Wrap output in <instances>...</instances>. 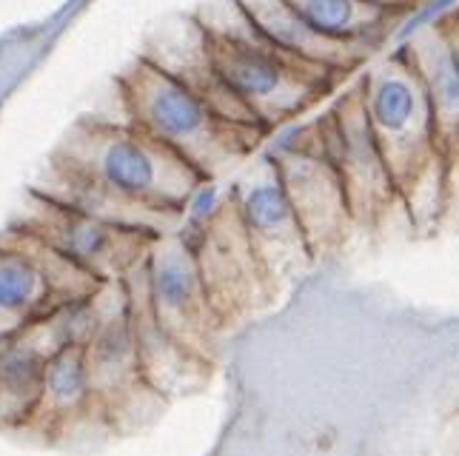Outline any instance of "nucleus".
Masks as SVG:
<instances>
[{"instance_id": "1", "label": "nucleus", "mask_w": 459, "mask_h": 456, "mask_svg": "<svg viewBox=\"0 0 459 456\" xmlns=\"http://www.w3.org/2000/svg\"><path fill=\"white\" fill-rule=\"evenodd\" d=\"M192 14L205 31L217 77L265 134L297 123L340 83L274 52L237 0H203Z\"/></svg>"}, {"instance_id": "2", "label": "nucleus", "mask_w": 459, "mask_h": 456, "mask_svg": "<svg viewBox=\"0 0 459 456\" xmlns=\"http://www.w3.org/2000/svg\"><path fill=\"white\" fill-rule=\"evenodd\" d=\"M115 89L123 120L180 154L209 183L246 163L268 137L257 125L223 120L195 91L140 55L115 77Z\"/></svg>"}, {"instance_id": "3", "label": "nucleus", "mask_w": 459, "mask_h": 456, "mask_svg": "<svg viewBox=\"0 0 459 456\" xmlns=\"http://www.w3.org/2000/svg\"><path fill=\"white\" fill-rule=\"evenodd\" d=\"M49 157L137 206L171 217H186L195 194L209 183L129 120L77 117Z\"/></svg>"}, {"instance_id": "4", "label": "nucleus", "mask_w": 459, "mask_h": 456, "mask_svg": "<svg viewBox=\"0 0 459 456\" xmlns=\"http://www.w3.org/2000/svg\"><path fill=\"white\" fill-rule=\"evenodd\" d=\"M183 237L195 254L205 297L223 334L257 317L280 297L248 240L231 188L217 192L214 183L200 188L186 211Z\"/></svg>"}, {"instance_id": "5", "label": "nucleus", "mask_w": 459, "mask_h": 456, "mask_svg": "<svg viewBox=\"0 0 459 456\" xmlns=\"http://www.w3.org/2000/svg\"><path fill=\"white\" fill-rule=\"evenodd\" d=\"M263 157L277 168L314 262L340 254L357 226L337 168L320 151L314 120L289 123L272 132L265 137Z\"/></svg>"}, {"instance_id": "6", "label": "nucleus", "mask_w": 459, "mask_h": 456, "mask_svg": "<svg viewBox=\"0 0 459 456\" xmlns=\"http://www.w3.org/2000/svg\"><path fill=\"white\" fill-rule=\"evenodd\" d=\"M362 106L383 149L394 183L400 188L417 171L442 154L434 108L405 49H391L359 77Z\"/></svg>"}, {"instance_id": "7", "label": "nucleus", "mask_w": 459, "mask_h": 456, "mask_svg": "<svg viewBox=\"0 0 459 456\" xmlns=\"http://www.w3.org/2000/svg\"><path fill=\"white\" fill-rule=\"evenodd\" d=\"M6 226L35 234L38 240L52 245L57 254L81 265L100 282H120L137 262L149 257L152 245L160 240V234L123 228L66 209L31 188L23 192Z\"/></svg>"}, {"instance_id": "8", "label": "nucleus", "mask_w": 459, "mask_h": 456, "mask_svg": "<svg viewBox=\"0 0 459 456\" xmlns=\"http://www.w3.org/2000/svg\"><path fill=\"white\" fill-rule=\"evenodd\" d=\"M320 151L337 168L357 228H374L391 209L400 206V192L377 134L362 106L359 83L345 89L328 112L314 120Z\"/></svg>"}, {"instance_id": "9", "label": "nucleus", "mask_w": 459, "mask_h": 456, "mask_svg": "<svg viewBox=\"0 0 459 456\" xmlns=\"http://www.w3.org/2000/svg\"><path fill=\"white\" fill-rule=\"evenodd\" d=\"M12 436L63 453L94 451L117 439L91 391L83 348H69L46 363L40 397Z\"/></svg>"}, {"instance_id": "10", "label": "nucleus", "mask_w": 459, "mask_h": 456, "mask_svg": "<svg viewBox=\"0 0 459 456\" xmlns=\"http://www.w3.org/2000/svg\"><path fill=\"white\" fill-rule=\"evenodd\" d=\"M146 286L157 323L188 354H195L209 366H217L223 328H220L209 297H205V286L192 248L183 237V228L163 234L152 245L146 257Z\"/></svg>"}, {"instance_id": "11", "label": "nucleus", "mask_w": 459, "mask_h": 456, "mask_svg": "<svg viewBox=\"0 0 459 456\" xmlns=\"http://www.w3.org/2000/svg\"><path fill=\"white\" fill-rule=\"evenodd\" d=\"M83 357L91 391L117 439L146 434L163 419L171 402L149 383L140 366L126 311L103 323L83 348Z\"/></svg>"}, {"instance_id": "12", "label": "nucleus", "mask_w": 459, "mask_h": 456, "mask_svg": "<svg viewBox=\"0 0 459 456\" xmlns=\"http://www.w3.org/2000/svg\"><path fill=\"white\" fill-rule=\"evenodd\" d=\"M231 197L277 291L306 277L314 257L274 163L260 154L248 175L231 185Z\"/></svg>"}, {"instance_id": "13", "label": "nucleus", "mask_w": 459, "mask_h": 456, "mask_svg": "<svg viewBox=\"0 0 459 456\" xmlns=\"http://www.w3.org/2000/svg\"><path fill=\"white\" fill-rule=\"evenodd\" d=\"M123 288H126V320H129L140 366H143L149 383L160 391L169 402L203 391L212 380L214 366L203 363L195 354H188L183 345L157 323L152 303H149L146 260L137 262L134 269L123 277Z\"/></svg>"}, {"instance_id": "14", "label": "nucleus", "mask_w": 459, "mask_h": 456, "mask_svg": "<svg viewBox=\"0 0 459 456\" xmlns=\"http://www.w3.org/2000/svg\"><path fill=\"white\" fill-rule=\"evenodd\" d=\"M137 55L154 63V66L163 69L166 74H171L174 81L183 83L188 91H195L197 98L209 108H214L223 120L240 123V125H257L248 117L246 108L234 100V94L223 86V81L217 77L212 55H209V43H205V31L192 12L174 14V18L163 21L146 38L143 49Z\"/></svg>"}, {"instance_id": "15", "label": "nucleus", "mask_w": 459, "mask_h": 456, "mask_svg": "<svg viewBox=\"0 0 459 456\" xmlns=\"http://www.w3.org/2000/svg\"><path fill=\"white\" fill-rule=\"evenodd\" d=\"M31 192H38L43 197H49L55 202L74 211H83L89 217L106 219L123 228H137V231H152V234H174L180 231L186 217H171L160 211H149L137 202L126 200L115 192H108L106 185L89 180L81 171H74L72 166H63L52 157H46L43 175L29 185Z\"/></svg>"}, {"instance_id": "16", "label": "nucleus", "mask_w": 459, "mask_h": 456, "mask_svg": "<svg viewBox=\"0 0 459 456\" xmlns=\"http://www.w3.org/2000/svg\"><path fill=\"white\" fill-rule=\"evenodd\" d=\"M400 49V46H397ZM405 55L425 86L442 149L459 146V12L408 40Z\"/></svg>"}, {"instance_id": "17", "label": "nucleus", "mask_w": 459, "mask_h": 456, "mask_svg": "<svg viewBox=\"0 0 459 456\" xmlns=\"http://www.w3.org/2000/svg\"><path fill=\"white\" fill-rule=\"evenodd\" d=\"M257 35L272 46L274 52L289 57L311 72H323L342 81L348 72L366 63V57L331 43L297 18L286 0H237Z\"/></svg>"}, {"instance_id": "18", "label": "nucleus", "mask_w": 459, "mask_h": 456, "mask_svg": "<svg viewBox=\"0 0 459 456\" xmlns=\"http://www.w3.org/2000/svg\"><path fill=\"white\" fill-rule=\"evenodd\" d=\"M63 303L38 262L0 228V340L23 334Z\"/></svg>"}, {"instance_id": "19", "label": "nucleus", "mask_w": 459, "mask_h": 456, "mask_svg": "<svg viewBox=\"0 0 459 456\" xmlns=\"http://www.w3.org/2000/svg\"><path fill=\"white\" fill-rule=\"evenodd\" d=\"M291 12L314 35L345 46L362 57H371L385 46L403 14L374 9L362 0H286Z\"/></svg>"}, {"instance_id": "20", "label": "nucleus", "mask_w": 459, "mask_h": 456, "mask_svg": "<svg viewBox=\"0 0 459 456\" xmlns=\"http://www.w3.org/2000/svg\"><path fill=\"white\" fill-rule=\"evenodd\" d=\"M46 359L21 334L0 348V434L12 436L29 419L43 385Z\"/></svg>"}, {"instance_id": "21", "label": "nucleus", "mask_w": 459, "mask_h": 456, "mask_svg": "<svg viewBox=\"0 0 459 456\" xmlns=\"http://www.w3.org/2000/svg\"><path fill=\"white\" fill-rule=\"evenodd\" d=\"M400 206L414 231L434 234L442 228L446 214V151L425 163L414 177L400 188Z\"/></svg>"}, {"instance_id": "22", "label": "nucleus", "mask_w": 459, "mask_h": 456, "mask_svg": "<svg viewBox=\"0 0 459 456\" xmlns=\"http://www.w3.org/2000/svg\"><path fill=\"white\" fill-rule=\"evenodd\" d=\"M454 12H459V0H420V4L397 23L388 46H391V49L405 46L408 40H414L420 31L431 29V26L442 23L446 18H451Z\"/></svg>"}, {"instance_id": "23", "label": "nucleus", "mask_w": 459, "mask_h": 456, "mask_svg": "<svg viewBox=\"0 0 459 456\" xmlns=\"http://www.w3.org/2000/svg\"><path fill=\"white\" fill-rule=\"evenodd\" d=\"M439 231H459V146L446 151V214Z\"/></svg>"}, {"instance_id": "24", "label": "nucleus", "mask_w": 459, "mask_h": 456, "mask_svg": "<svg viewBox=\"0 0 459 456\" xmlns=\"http://www.w3.org/2000/svg\"><path fill=\"white\" fill-rule=\"evenodd\" d=\"M431 456H459V411L448 417L446 426L439 428Z\"/></svg>"}, {"instance_id": "25", "label": "nucleus", "mask_w": 459, "mask_h": 456, "mask_svg": "<svg viewBox=\"0 0 459 456\" xmlns=\"http://www.w3.org/2000/svg\"><path fill=\"white\" fill-rule=\"evenodd\" d=\"M362 4H368V6H374V9H383V12H391V14H405L414 9L420 0H362Z\"/></svg>"}]
</instances>
